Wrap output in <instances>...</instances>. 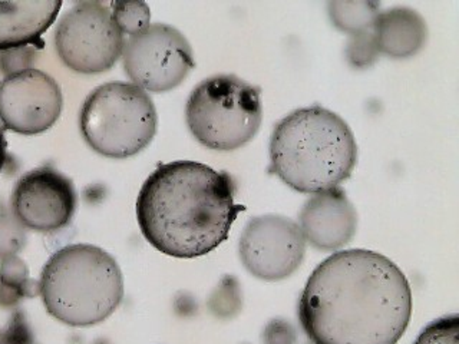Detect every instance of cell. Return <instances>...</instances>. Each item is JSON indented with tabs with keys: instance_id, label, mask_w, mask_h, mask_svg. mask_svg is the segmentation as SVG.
<instances>
[{
	"instance_id": "6da1fadb",
	"label": "cell",
	"mask_w": 459,
	"mask_h": 344,
	"mask_svg": "<svg viewBox=\"0 0 459 344\" xmlns=\"http://www.w3.org/2000/svg\"><path fill=\"white\" fill-rule=\"evenodd\" d=\"M412 315L398 265L369 250L334 253L308 277L299 319L315 344H396Z\"/></svg>"
},
{
	"instance_id": "7a4b0ae2",
	"label": "cell",
	"mask_w": 459,
	"mask_h": 344,
	"mask_svg": "<svg viewBox=\"0 0 459 344\" xmlns=\"http://www.w3.org/2000/svg\"><path fill=\"white\" fill-rule=\"evenodd\" d=\"M236 184L229 172L195 161L155 169L141 186L136 219L152 247L177 258L208 254L224 243L237 215Z\"/></svg>"
},
{
	"instance_id": "3957f363",
	"label": "cell",
	"mask_w": 459,
	"mask_h": 344,
	"mask_svg": "<svg viewBox=\"0 0 459 344\" xmlns=\"http://www.w3.org/2000/svg\"><path fill=\"white\" fill-rule=\"evenodd\" d=\"M358 145L348 122L322 107L290 112L273 129L270 172L291 190L317 194L349 178Z\"/></svg>"
},
{
	"instance_id": "277c9868",
	"label": "cell",
	"mask_w": 459,
	"mask_h": 344,
	"mask_svg": "<svg viewBox=\"0 0 459 344\" xmlns=\"http://www.w3.org/2000/svg\"><path fill=\"white\" fill-rule=\"evenodd\" d=\"M43 305L57 322L72 327L100 324L119 307L124 279L118 262L92 244L57 250L39 279Z\"/></svg>"
},
{
	"instance_id": "5b68a950",
	"label": "cell",
	"mask_w": 459,
	"mask_h": 344,
	"mask_svg": "<svg viewBox=\"0 0 459 344\" xmlns=\"http://www.w3.org/2000/svg\"><path fill=\"white\" fill-rule=\"evenodd\" d=\"M79 126L85 142L95 152L112 159L140 154L157 133L154 102L140 86L108 82L86 97Z\"/></svg>"
},
{
	"instance_id": "8992f818",
	"label": "cell",
	"mask_w": 459,
	"mask_h": 344,
	"mask_svg": "<svg viewBox=\"0 0 459 344\" xmlns=\"http://www.w3.org/2000/svg\"><path fill=\"white\" fill-rule=\"evenodd\" d=\"M186 119L203 147L224 152L238 150L262 125L260 90L236 75L204 79L186 100Z\"/></svg>"
},
{
	"instance_id": "52a82bcc",
	"label": "cell",
	"mask_w": 459,
	"mask_h": 344,
	"mask_svg": "<svg viewBox=\"0 0 459 344\" xmlns=\"http://www.w3.org/2000/svg\"><path fill=\"white\" fill-rule=\"evenodd\" d=\"M126 36L107 4L79 2L62 16L55 30L57 56L71 71L93 75L117 64Z\"/></svg>"
},
{
	"instance_id": "ba28073f",
	"label": "cell",
	"mask_w": 459,
	"mask_h": 344,
	"mask_svg": "<svg viewBox=\"0 0 459 344\" xmlns=\"http://www.w3.org/2000/svg\"><path fill=\"white\" fill-rule=\"evenodd\" d=\"M126 76L145 92H169L195 66L193 47L178 29L152 23L129 36L122 50Z\"/></svg>"
},
{
	"instance_id": "9c48e42d",
	"label": "cell",
	"mask_w": 459,
	"mask_h": 344,
	"mask_svg": "<svg viewBox=\"0 0 459 344\" xmlns=\"http://www.w3.org/2000/svg\"><path fill=\"white\" fill-rule=\"evenodd\" d=\"M238 254L251 276L280 281L300 267L306 254L305 236L298 222L283 215H258L244 227Z\"/></svg>"
},
{
	"instance_id": "30bf717a",
	"label": "cell",
	"mask_w": 459,
	"mask_h": 344,
	"mask_svg": "<svg viewBox=\"0 0 459 344\" xmlns=\"http://www.w3.org/2000/svg\"><path fill=\"white\" fill-rule=\"evenodd\" d=\"M78 207L75 186L50 165L25 172L12 191L11 210L25 228L55 233L71 224Z\"/></svg>"
},
{
	"instance_id": "8fae6325",
	"label": "cell",
	"mask_w": 459,
	"mask_h": 344,
	"mask_svg": "<svg viewBox=\"0 0 459 344\" xmlns=\"http://www.w3.org/2000/svg\"><path fill=\"white\" fill-rule=\"evenodd\" d=\"M62 108L61 86L47 72L26 69L0 82V121L12 133H45L56 124Z\"/></svg>"
},
{
	"instance_id": "7c38bea8",
	"label": "cell",
	"mask_w": 459,
	"mask_h": 344,
	"mask_svg": "<svg viewBox=\"0 0 459 344\" xmlns=\"http://www.w3.org/2000/svg\"><path fill=\"white\" fill-rule=\"evenodd\" d=\"M306 243L320 251H336L351 243L358 214L342 188L323 191L306 201L299 215Z\"/></svg>"
},
{
	"instance_id": "4fadbf2b",
	"label": "cell",
	"mask_w": 459,
	"mask_h": 344,
	"mask_svg": "<svg viewBox=\"0 0 459 344\" xmlns=\"http://www.w3.org/2000/svg\"><path fill=\"white\" fill-rule=\"evenodd\" d=\"M61 7V0L0 2V52L42 47L40 38L56 21Z\"/></svg>"
},
{
	"instance_id": "5bb4252c",
	"label": "cell",
	"mask_w": 459,
	"mask_h": 344,
	"mask_svg": "<svg viewBox=\"0 0 459 344\" xmlns=\"http://www.w3.org/2000/svg\"><path fill=\"white\" fill-rule=\"evenodd\" d=\"M380 54L406 59L418 54L427 42L428 28L411 7H392L379 12L372 26Z\"/></svg>"
},
{
	"instance_id": "9a60e30c",
	"label": "cell",
	"mask_w": 459,
	"mask_h": 344,
	"mask_svg": "<svg viewBox=\"0 0 459 344\" xmlns=\"http://www.w3.org/2000/svg\"><path fill=\"white\" fill-rule=\"evenodd\" d=\"M39 296V281L33 280L28 264L19 255L0 260V307L13 308L23 298Z\"/></svg>"
},
{
	"instance_id": "2e32d148",
	"label": "cell",
	"mask_w": 459,
	"mask_h": 344,
	"mask_svg": "<svg viewBox=\"0 0 459 344\" xmlns=\"http://www.w3.org/2000/svg\"><path fill=\"white\" fill-rule=\"evenodd\" d=\"M330 21L342 32L355 35L372 29L380 12L377 2H330L327 4Z\"/></svg>"
},
{
	"instance_id": "e0dca14e",
	"label": "cell",
	"mask_w": 459,
	"mask_h": 344,
	"mask_svg": "<svg viewBox=\"0 0 459 344\" xmlns=\"http://www.w3.org/2000/svg\"><path fill=\"white\" fill-rule=\"evenodd\" d=\"M243 305L240 284L233 276H226L215 287L208 300V307L219 319H231L238 314Z\"/></svg>"
},
{
	"instance_id": "ac0fdd59",
	"label": "cell",
	"mask_w": 459,
	"mask_h": 344,
	"mask_svg": "<svg viewBox=\"0 0 459 344\" xmlns=\"http://www.w3.org/2000/svg\"><path fill=\"white\" fill-rule=\"evenodd\" d=\"M108 7L124 36L143 32L151 25L150 6L143 2H112Z\"/></svg>"
},
{
	"instance_id": "d6986e66",
	"label": "cell",
	"mask_w": 459,
	"mask_h": 344,
	"mask_svg": "<svg viewBox=\"0 0 459 344\" xmlns=\"http://www.w3.org/2000/svg\"><path fill=\"white\" fill-rule=\"evenodd\" d=\"M25 227L22 226L13 212L0 204V260L18 255L26 245Z\"/></svg>"
},
{
	"instance_id": "ffe728a7",
	"label": "cell",
	"mask_w": 459,
	"mask_h": 344,
	"mask_svg": "<svg viewBox=\"0 0 459 344\" xmlns=\"http://www.w3.org/2000/svg\"><path fill=\"white\" fill-rule=\"evenodd\" d=\"M379 55L377 38H375L372 29L351 35L348 47H346V57L353 68H369L377 62Z\"/></svg>"
},
{
	"instance_id": "44dd1931",
	"label": "cell",
	"mask_w": 459,
	"mask_h": 344,
	"mask_svg": "<svg viewBox=\"0 0 459 344\" xmlns=\"http://www.w3.org/2000/svg\"><path fill=\"white\" fill-rule=\"evenodd\" d=\"M413 344H459L458 315H444L429 322Z\"/></svg>"
},
{
	"instance_id": "7402d4cb",
	"label": "cell",
	"mask_w": 459,
	"mask_h": 344,
	"mask_svg": "<svg viewBox=\"0 0 459 344\" xmlns=\"http://www.w3.org/2000/svg\"><path fill=\"white\" fill-rule=\"evenodd\" d=\"M38 47H22L0 52V72L4 76L30 69L35 64Z\"/></svg>"
},
{
	"instance_id": "603a6c76",
	"label": "cell",
	"mask_w": 459,
	"mask_h": 344,
	"mask_svg": "<svg viewBox=\"0 0 459 344\" xmlns=\"http://www.w3.org/2000/svg\"><path fill=\"white\" fill-rule=\"evenodd\" d=\"M0 344H36L32 330L21 310L12 314L6 326L0 327Z\"/></svg>"
},
{
	"instance_id": "cb8c5ba5",
	"label": "cell",
	"mask_w": 459,
	"mask_h": 344,
	"mask_svg": "<svg viewBox=\"0 0 459 344\" xmlns=\"http://www.w3.org/2000/svg\"><path fill=\"white\" fill-rule=\"evenodd\" d=\"M296 330L286 320H272L263 333L264 344H296Z\"/></svg>"
},
{
	"instance_id": "d4e9b609",
	"label": "cell",
	"mask_w": 459,
	"mask_h": 344,
	"mask_svg": "<svg viewBox=\"0 0 459 344\" xmlns=\"http://www.w3.org/2000/svg\"><path fill=\"white\" fill-rule=\"evenodd\" d=\"M7 161V142L4 129L0 126V171L4 168Z\"/></svg>"
},
{
	"instance_id": "484cf974",
	"label": "cell",
	"mask_w": 459,
	"mask_h": 344,
	"mask_svg": "<svg viewBox=\"0 0 459 344\" xmlns=\"http://www.w3.org/2000/svg\"><path fill=\"white\" fill-rule=\"evenodd\" d=\"M308 344H315V343H308Z\"/></svg>"
}]
</instances>
